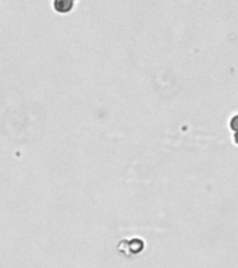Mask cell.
I'll use <instances>...</instances> for the list:
<instances>
[{"instance_id":"cell-2","label":"cell","mask_w":238,"mask_h":268,"mask_svg":"<svg viewBox=\"0 0 238 268\" xmlns=\"http://www.w3.org/2000/svg\"><path fill=\"white\" fill-rule=\"evenodd\" d=\"M74 7V1H67V0H56L55 1V10L57 13H69Z\"/></svg>"},{"instance_id":"cell-1","label":"cell","mask_w":238,"mask_h":268,"mask_svg":"<svg viewBox=\"0 0 238 268\" xmlns=\"http://www.w3.org/2000/svg\"><path fill=\"white\" fill-rule=\"evenodd\" d=\"M123 245H127L128 249H127L124 253L130 254V256H134V254L141 253L144 250V242L141 239H131V240H121Z\"/></svg>"}]
</instances>
